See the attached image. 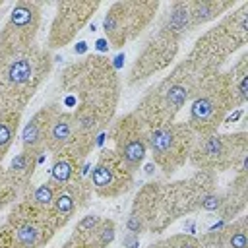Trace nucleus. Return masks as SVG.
Returning a JSON list of instances; mask_svg holds the SVG:
<instances>
[{"instance_id": "20e7f679", "label": "nucleus", "mask_w": 248, "mask_h": 248, "mask_svg": "<svg viewBox=\"0 0 248 248\" xmlns=\"http://www.w3.org/2000/svg\"><path fill=\"white\" fill-rule=\"evenodd\" d=\"M192 163L202 170H225L229 167H234L236 163H246V134H232V136H200V140L194 141L190 151Z\"/></svg>"}, {"instance_id": "f8f14e48", "label": "nucleus", "mask_w": 248, "mask_h": 248, "mask_svg": "<svg viewBox=\"0 0 248 248\" xmlns=\"http://www.w3.org/2000/svg\"><path fill=\"white\" fill-rule=\"evenodd\" d=\"M176 37H170L169 33L165 31H159V35L141 50V54L138 56L134 68H132V76H130V81H136V79H143L147 76H151L153 72L165 68L174 52H176Z\"/></svg>"}, {"instance_id": "f3484780", "label": "nucleus", "mask_w": 248, "mask_h": 248, "mask_svg": "<svg viewBox=\"0 0 248 248\" xmlns=\"http://www.w3.org/2000/svg\"><path fill=\"white\" fill-rule=\"evenodd\" d=\"M52 203H54L56 213L62 217V221H66V219L72 215L74 207H76V200H74V196H72L70 192H60V194H56Z\"/></svg>"}, {"instance_id": "aec40b11", "label": "nucleus", "mask_w": 248, "mask_h": 248, "mask_svg": "<svg viewBox=\"0 0 248 248\" xmlns=\"http://www.w3.org/2000/svg\"><path fill=\"white\" fill-rule=\"evenodd\" d=\"M97 48H99V50H107V48H108V41H105V39L97 41Z\"/></svg>"}, {"instance_id": "dca6fc26", "label": "nucleus", "mask_w": 248, "mask_h": 248, "mask_svg": "<svg viewBox=\"0 0 248 248\" xmlns=\"http://www.w3.org/2000/svg\"><path fill=\"white\" fill-rule=\"evenodd\" d=\"M17 118H19V112H8L0 116V159H2V153L8 149V145L12 143Z\"/></svg>"}, {"instance_id": "f257e3e1", "label": "nucleus", "mask_w": 248, "mask_h": 248, "mask_svg": "<svg viewBox=\"0 0 248 248\" xmlns=\"http://www.w3.org/2000/svg\"><path fill=\"white\" fill-rule=\"evenodd\" d=\"M68 89H79V107L74 112L83 134L93 136L105 120L112 116L116 105V76L103 58H87L68 70L64 78Z\"/></svg>"}, {"instance_id": "2eb2a0df", "label": "nucleus", "mask_w": 248, "mask_h": 248, "mask_svg": "<svg viewBox=\"0 0 248 248\" xmlns=\"http://www.w3.org/2000/svg\"><path fill=\"white\" fill-rule=\"evenodd\" d=\"M234 2H219V0H202V2H190V17H192V27L202 25L219 14L227 12L232 8Z\"/></svg>"}, {"instance_id": "a211bd4d", "label": "nucleus", "mask_w": 248, "mask_h": 248, "mask_svg": "<svg viewBox=\"0 0 248 248\" xmlns=\"http://www.w3.org/2000/svg\"><path fill=\"white\" fill-rule=\"evenodd\" d=\"M54 196L56 194H54L52 184H41L33 192V205H37V207H48L54 202Z\"/></svg>"}, {"instance_id": "4468645a", "label": "nucleus", "mask_w": 248, "mask_h": 248, "mask_svg": "<svg viewBox=\"0 0 248 248\" xmlns=\"http://www.w3.org/2000/svg\"><path fill=\"white\" fill-rule=\"evenodd\" d=\"M50 217L43 219L35 213V219H25L16 227V248H37L50 234Z\"/></svg>"}, {"instance_id": "f03ea898", "label": "nucleus", "mask_w": 248, "mask_h": 248, "mask_svg": "<svg viewBox=\"0 0 248 248\" xmlns=\"http://www.w3.org/2000/svg\"><path fill=\"white\" fill-rule=\"evenodd\" d=\"M194 101L190 107V120L188 126L192 132L200 136L215 134L217 126L223 122L227 110L244 103L236 91L232 78L227 74H209L200 87L194 91Z\"/></svg>"}, {"instance_id": "7ed1b4c3", "label": "nucleus", "mask_w": 248, "mask_h": 248, "mask_svg": "<svg viewBox=\"0 0 248 248\" xmlns=\"http://www.w3.org/2000/svg\"><path fill=\"white\" fill-rule=\"evenodd\" d=\"M248 41V4H242L234 14L227 16L217 27L209 29L203 37L198 39L190 62L196 64L202 72L213 74L221 62L242 46Z\"/></svg>"}, {"instance_id": "9b49d317", "label": "nucleus", "mask_w": 248, "mask_h": 248, "mask_svg": "<svg viewBox=\"0 0 248 248\" xmlns=\"http://www.w3.org/2000/svg\"><path fill=\"white\" fill-rule=\"evenodd\" d=\"M97 2H62L50 29V45L62 46L83 27L89 16L97 10Z\"/></svg>"}, {"instance_id": "423d86ee", "label": "nucleus", "mask_w": 248, "mask_h": 248, "mask_svg": "<svg viewBox=\"0 0 248 248\" xmlns=\"http://www.w3.org/2000/svg\"><path fill=\"white\" fill-rule=\"evenodd\" d=\"M157 2H116L110 6L103 19V31L107 41L114 46H122L134 39L153 17Z\"/></svg>"}, {"instance_id": "412c9836", "label": "nucleus", "mask_w": 248, "mask_h": 248, "mask_svg": "<svg viewBox=\"0 0 248 248\" xmlns=\"http://www.w3.org/2000/svg\"><path fill=\"white\" fill-rule=\"evenodd\" d=\"M85 46H87L85 43H79V45H76V52H83V50H85Z\"/></svg>"}, {"instance_id": "9d476101", "label": "nucleus", "mask_w": 248, "mask_h": 248, "mask_svg": "<svg viewBox=\"0 0 248 248\" xmlns=\"http://www.w3.org/2000/svg\"><path fill=\"white\" fill-rule=\"evenodd\" d=\"M114 140H116V155L134 172L145 159L147 132L143 122L136 114H128L118 122L114 130Z\"/></svg>"}, {"instance_id": "ddd939ff", "label": "nucleus", "mask_w": 248, "mask_h": 248, "mask_svg": "<svg viewBox=\"0 0 248 248\" xmlns=\"http://www.w3.org/2000/svg\"><path fill=\"white\" fill-rule=\"evenodd\" d=\"M58 110H54L52 107H46L43 110H39L29 122L27 126L23 128V134H21V143L25 147V151H35L45 140H46V134H48V128L54 120Z\"/></svg>"}, {"instance_id": "1a4fd4ad", "label": "nucleus", "mask_w": 248, "mask_h": 248, "mask_svg": "<svg viewBox=\"0 0 248 248\" xmlns=\"http://www.w3.org/2000/svg\"><path fill=\"white\" fill-rule=\"evenodd\" d=\"M91 136L83 134L78 126V120L70 112H56L48 134H46V147L52 153H66V155H83L89 151Z\"/></svg>"}, {"instance_id": "6e6552de", "label": "nucleus", "mask_w": 248, "mask_h": 248, "mask_svg": "<svg viewBox=\"0 0 248 248\" xmlns=\"http://www.w3.org/2000/svg\"><path fill=\"white\" fill-rule=\"evenodd\" d=\"M91 184L97 194L105 198H114L130 188L132 170L122 163L116 151H103L93 169Z\"/></svg>"}, {"instance_id": "39448f33", "label": "nucleus", "mask_w": 248, "mask_h": 248, "mask_svg": "<svg viewBox=\"0 0 248 248\" xmlns=\"http://www.w3.org/2000/svg\"><path fill=\"white\" fill-rule=\"evenodd\" d=\"M147 141L153 151L155 163L165 172H172L186 161L196 140H194V132L190 130L188 124L167 122V124L149 128Z\"/></svg>"}, {"instance_id": "0eeeda50", "label": "nucleus", "mask_w": 248, "mask_h": 248, "mask_svg": "<svg viewBox=\"0 0 248 248\" xmlns=\"http://www.w3.org/2000/svg\"><path fill=\"white\" fill-rule=\"evenodd\" d=\"M39 27V6L33 2H17L10 19L0 33V52H17L33 46Z\"/></svg>"}, {"instance_id": "6ab92c4d", "label": "nucleus", "mask_w": 248, "mask_h": 248, "mask_svg": "<svg viewBox=\"0 0 248 248\" xmlns=\"http://www.w3.org/2000/svg\"><path fill=\"white\" fill-rule=\"evenodd\" d=\"M50 174H52V178H54L56 182H60V184H68L70 178H72V174H74V169H72V165H70L68 159H58V161L54 163Z\"/></svg>"}]
</instances>
